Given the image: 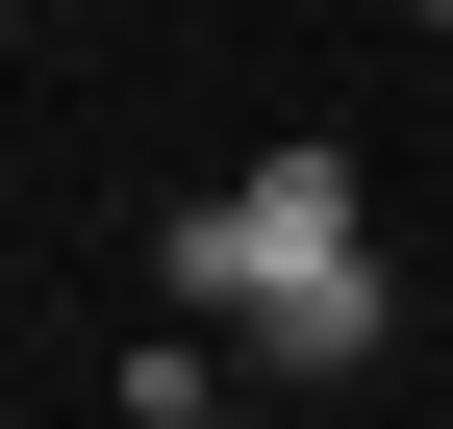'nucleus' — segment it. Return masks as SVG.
I'll return each instance as SVG.
<instances>
[{"label":"nucleus","instance_id":"nucleus-3","mask_svg":"<svg viewBox=\"0 0 453 429\" xmlns=\"http://www.w3.org/2000/svg\"><path fill=\"white\" fill-rule=\"evenodd\" d=\"M0 26H26V0H0Z\"/></svg>","mask_w":453,"mask_h":429},{"label":"nucleus","instance_id":"nucleus-2","mask_svg":"<svg viewBox=\"0 0 453 429\" xmlns=\"http://www.w3.org/2000/svg\"><path fill=\"white\" fill-rule=\"evenodd\" d=\"M177 429H252V404H177Z\"/></svg>","mask_w":453,"mask_h":429},{"label":"nucleus","instance_id":"nucleus-4","mask_svg":"<svg viewBox=\"0 0 453 429\" xmlns=\"http://www.w3.org/2000/svg\"><path fill=\"white\" fill-rule=\"evenodd\" d=\"M428 26H453V0H428Z\"/></svg>","mask_w":453,"mask_h":429},{"label":"nucleus","instance_id":"nucleus-1","mask_svg":"<svg viewBox=\"0 0 453 429\" xmlns=\"http://www.w3.org/2000/svg\"><path fill=\"white\" fill-rule=\"evenodd\" d=\"M177 303H226V329L277 354V379H353L378 329H403V278H378V202H353V152H252V177L177 228Z\"/></svg>","mask_w":453,"mask_h":429}]
</instances>
